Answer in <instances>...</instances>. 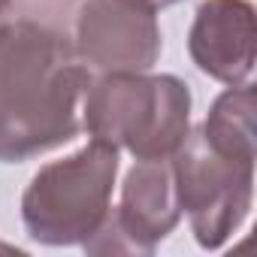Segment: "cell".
<instances>
[{
	"instance_id": "obj_4",
	"label": "cell",
	"mask_w": 257,
	"mask_h": 257,
	"mask_svg": "<svg viewBox=\"0 0 257 257\" xmlns=\"http://www.w3.org/2000/svg\"><path fill=\"white\" fill-rule=\"evenodd\" d=\"M170 161L179 206L191 221L197 245L206 251H218L251 212L254 161L218 152L215 146H209L200 127L188 131Z\"/></svg>"
},
{
	"instance_id": "obj_7",
	"label": "cell",
	"mask_w": 257,
	"mask_h": 257,
	"mask_svg": "<svg viewBox=\"0 0 257 257\" xmlns=\"http://www.w3.org/2000/svg\"><path fill=\"white\" fill-rule=\"evenodd\" d=\"M191 61L200 73L230 85H245L257 58V16L248 0H203L188 34Z\"/></svg>"
},
{
	"instance_id": "obj_6",
	"label": "cell",
	"mask_w": 257,
	"mask_h": 257,
	"mask_svg": "<svg viewBox=\"0 0 257 257\" xmlns=\"http://www.w3.org/2000/svg\"><path fill=\"white\" fill-rule=\"evenodd\" d=\"M158 19L124 0H82L73 52L91 73H149L161 58Z\"/></svg>"
},
{
	"instance_id": "obj_9",
	"label": "cell",
	"mask_w": 257,
	"mask_h": 257,
	"mask_svg": "<svg viewBox=\"0 0 257 257\" xmlns=\"http://www.w3.org/2000/svg\"><path fill=\"white\" fill-rule=\"evenodd\" d=\"M124 4H131V7H137V10H146V13H161V10H167V7H173V4H179V0H124Z\"/></svg>"
},
{
	"instance_id": "obj_8",
	"label": "cell",
	"mask_w": 257,
	"mask_h": 257,
	"mask_svg": "<svg viewBox=\"0 0 257 257\" xmlns=\"http://www.w3.org/2000/svg\"><path fill=\"white\" fill-rule=\"evenodd\" d=\"M254 88L245 85H230L209 109L206 121L200 124L203 137L209 140V146H215L218 152L230 155V158H242V161H254Z\"/></svg>"
},
{
	"instance_id": "obj_3",
	"label": "cell",
	"mask_w": 257,
	"mask_h": 257,
	"mask_svg": "<svg viewBox=\"0 0 257 257\" xmlns=\"http://www.w3.org/2000/svg\"><path fill=\"white\" fill-rule=\"evenodd\" d=\"M118 149L91 140L64 161L46 164L22 197V221L40 245H82L109 215Z\"/></svg>"
},
{
	"instance_id": "obj_5",
	"label": "cell",
	"mask_w": 257,
	"mask_h": 257,
	"mask_svg": "<svg viewBox=\"0 0 257 257\" xmlns=\"http://www.w3.org/2000/svg\"><path fill=\"white\" fill-rule=\"evenodd\" d=\"M182 221L173 161H137L121 185V203L82 242L88 254H152Z\"/></svg>"
},
{
	"instance_id": "obj_10",
	"label": "cell",
	"mask_w": 257,
	"mask_h": 257,
	"mask_svg": "<svg viewBox=\"0 0 257 257\" xmlns=\"http://www.w3.org/2000/svg\"><path fill=\"white\" fill-rule=\"evenodd\" d=\"M10 10H13V0H0V22H7Z\"/></svg>"
},
{
	"instance_id": "obj_1",
	"label": "cell",
	"mask_w": 257,
	"mask_h": 257,
	"mask_svg": "<svg viewBox=\"0 0 257 257\" xmlns=\"http://www.w3.org/2000/svg\"><path fill=\"white\" fill-rule=\"evenodd\" d=\"M91 79L64 34L31 19L0 22V164H25L76 140Z\"/></svg>"
},
{
	"instance_id": "obj_2",
	"label": "cell",
	"mask_w": 257,
	"mask_h": 257,
	"mask_svg": "<svg viewBox=\"0 0 257 257\" xmlns=\"http://www.w3.org/2000/svg\"><path fill=\"white\" fill-rule=\"evenodd\" d=\"M82 127L137 161L173 158L191 131V88L170 73H103L85 88Z\"/></svg>"
}]
</instances>
